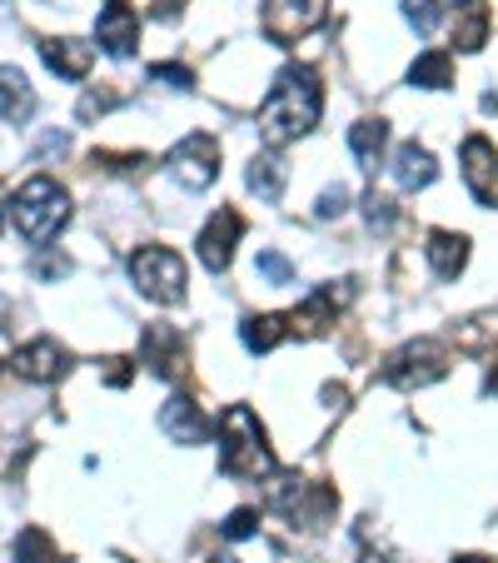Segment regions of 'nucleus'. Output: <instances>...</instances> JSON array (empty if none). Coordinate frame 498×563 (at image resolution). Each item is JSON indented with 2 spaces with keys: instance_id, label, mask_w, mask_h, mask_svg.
<instances>
[{
  "instance_id": "nucleus-9",
  "label": "nucleus",
  "mask_w": 498,
  "mask_h": 563,
  "mask_svg": "<svg viewBox=\"0 0 498 563\" xmlns=\"http://www.w3.org/2000/svg\"><path fill=\"white\" fill-rule=\"evenodd\" d=\"M244 240V214L240 210H214L210 220H204L200 240H195V250H200V265L210 269V275H224V269L234 265V245Z\"/></svg>"
},
{
  "instance_id": "nucleus-27",
  "label": "nucleus",
  "mask_w": 498,
  "mask_h": 563,
  "mask_svg": "<svg viewBox=\"0 0 498 563\" xmlns=\"http://www.w3.org/2000/svg\"><path fill=\"white\" fill-rule=\"evenodd\" d=\"M439 0H403V21L413 25L419 35H434V25H439Z\"/></svg>"
},
{
  "instance_id": "nucleus-38",
  "label": "nucleus",
  "mask_w": 498,
  "mask_h": 563,
  "mask_svg": "<svg viewBox=\"0 0 498 563\" xmlns=\"http://www.w3.org/2000/svg\"><path fill=\"white\" fill-rule=\"evenodd\" d=\"M439 5H444V11H458V0H439Z\"/></svg>"
},
{
  "instance_id": "nucleus-2",
  "label": "nucleus",
  "mask_w": 498,
  "mask_h": 563,
  "mask_svg": "<svg viewBox=\"0 0 498 563\" xmlns=\"http://www.w3.org/2000/svg\"><path fill=\"white\" fill-rule=\"evenodd\" d=\"M220 468L230 478H275V449L250 405H230L220 415Z\"/></svg>"
},
{
  "instance_id": "nucleus-8",
  "label": "nucleus",
  "mask_w": 498,
  "mask_h": 563,
  "mask_svg": "<svg viewBox=\"0 0 498 563\" xmlns=\"http://www.w3.org/2000/svg\"><path fill=\"white\" fill-rule=\"evenodd\" d=\"M170 175L185 190H210V185L220 180V140L204 135V130L185 135L180 145L170 150Z\"/></svg>"
},
{
  "instance_id": "nucleus-3",
  "label": "nucleus",
  "mask_w": 498,
  "mask_h": 563,
  "mask_svg": "<svg viewBox=\"0 0 498 563\" xmlns=\"http://www.w3.org/2000/svg\"><path fill=\"white\" fill-rule=\"evenodd\" d=\"M11 220L31 245H45V240H55V234L65 230V220H70V195H65L51 175H35V180H25L21 190L11 195Z\"/></svg>"
},
{
  "instance_id": "nucleus-28",
  "label": "nucleus",
  "mask_w": 498,
  "mask_h": 563,
  "mask_svg": "<svg viewBox=\"0 0 498 563\" xmlns=\"http://www.w3.org/2000/svg\"><path fill=\"white\" fill-rule=\"evenodd\" d=\"M220 533H224V539H234V543H240V539H255V533H259V509H234L230 519L220 523Z\"/></svg>"
},
{
  "instance_id": "nucleus-10",
  "label": "nucleus",
  "mask_w": 498,
  "mask_h": 563,
  "mask_svg": "<svg viewBox=\"0 0 498 563\" xmlns=\"http://www.w3.org/2000/svg\"><path fill=\"white\" fill-rule=\"evenodd\" d=\"M324 21V0H265V35L275 45L305 41Z\"/></svg>"
},
{
  "instance_id": "nucleus-17",
  "label": "nucleus",
  "mask_w": 498,
  "mask_h": 563,
  "mask_svg": "<svg viewBox=\"0 0 498 563\" xmlns=\"http://www.w3.org/2000/svg\"><path fill=\"white\" fill-rule=\"evenodd\" d=\"M35 115V90L25 80V70L0 65V125H25Z\"/></svg>"
},
{
  "instance_id": "nucleus-33",
  "label": "nucleus",
  "mask_w": 498,
  "mask_h": 563,
  "mask_svg": "<svg viewBox=\"0 0 498 563\" xmlns=\"http://www.w3.org/2000/svg\"><path fill=\"white\" fill-rule=\"evenodd\" d=\"M70 275V260L65 255H41L35 260V279H65Z\"/></svg>"
},
{
  "instance_id": "nucleus-1",
  "label": "nucleus",
  "mask_w": 498,
  "mask_h": 563,
  "mask_svg": "<svg viewBox=\"0 0 498 563\" xmlns=\"http://www.w3.org/2000/svg\"><path fill=\"white\" fill-rule=\"evenodd\" d=\"M324 115V86H319V70L314 65H285L269 86L265 106H259V140L275 150L295 145L299 135L319 125Z\"/></svg>"
},
{
  "instance_id": "nucleus-4",
  "label": "nucleus",
  "mask_w": 498,
  "mask_h": 563,
  "mask_svg": "<svg viewBox=\"0 0 498 563\" xmlns=\"http://www.w3.org/2000/svg\"><path fill=\"white\" fill-rule=\"evenodd\" d=\"M130 279H135V289L145 299H155V305H180L185 285H190V269H185V260L175 255V250L140 245L135 255H130Z\"/></svg>"
},
{
  "instance_id": "nucleus-21",
  "label": "nucleus",
  "mask_w": 498,
  "mask_h": 563,
  "mask_svg": "<svg viewBox=\"0 0 498 563\" xmlns=\"http://www.w3.org/2000/svg\"><path fill=\"white\" fill-rule=\"evenodd\" d=\"M240 340L250 354H269L275 344L289 340V314H250L240 324Z\"/></svg>"
},
{
  "instance_id": "nucleus-19",
  "label": "nucleus",
  "mask_w": 498,
  "mask_h": 563,
  "mask_svg": "<svg viewBox=\"0 0 498 563\" xmlns=\"http://www.w3.org/2000/svg\"><path fill=\"white\" fill-rule=\"evenodd\" d=\"M429 265H434L439 279H458L468 265V234H454V230H429V245H424Z\"/></svg>"
},
{
  "instance_id": "nucleus-34",
  "label": "nucleus",
  "mask_w": 498,
  "mask_h": 563,
  "mask_svg": "<svg viewBox=\"0 0 498 563\" xmlns=\"http://www.w3.org/2000/svg\"><path fill=\"white\" fill-rule=\"evenodd\" d=\"M106 379L115 384V389H125V384L135 379V369H130V360H106Z\"/></svg>"
},
{
  "instance_id": "nucleus-31",
  "label": "nucleus",
  "mask_w": 498,
  "mask_h": 563,
  "mask_svg": "<svg viewBox=\"0 0 498 563\" xmlns=\"http://www.w3.org/2000/svg\"><path fill=\"white\" fill-rule=\"evenodd\" d=\"M364 214H369V224H374V230H389V224H394V214H399V210H394V200H389V195L369 190V195H364Z\"/></svg>"
},
{
  "instance_id": "nucleus-15",
  "label": "nucleus",
  "mask_w": 498,
  "mask_h": 563,
  "mask_svg": "<svg viewBox=\"0 0 498 563\" xmlns=\"http://www.w3.org/2000/svg\"><path fill=\"white\" fill-rule=\"evenodd\" d=\"M159 429H165L175 444H204V439H210V419L200 415V405H195L190 394H170V399H165Z\"/></svg>"
},
{
  "instance_id": "nucleus-7",
  "label": "nucleus",
  "mask_w": 498,
  "mask_h": 563,
  "mask_svg": "<svg viewBox=\"0 0 498 563\" xmlns=\"http://www.w3.org/2000/svg\"><path fill=\"white\" fill-rule=\"evenodd\" d=\"M354 299V279H340V285H319L309 299H299L295 309H289V334H299V340H319V334H329L334 324H340V309Z\"/></svg>"
},
{
  "instance_id": "nucleus-18",
  "label": "nucleus",
  "mask_w": 498,
  "mask_h": 563,
  "mask_svg": "<svg viewBox=\"0 0 498 563\" xmlns=\"http://www.w3.org/2000/svg\"><path fill=\"white\" fill-rule=\"evenodd\" d=\"M434 175H439V165H434V155H429L419 140H409V145L394 150V185H399V190H409V195L429 190Z\"/></svg>"
},
{
  "instance_id": "nucleus-6",
  "label": "nucleus",
  "mask_w": 498,
  "mask_h": 563,
  "mask_svg": "<svg viewBox=\"0 0 498 563\" xmlns=\"http://www.w3.org/2000/svg\"><path fill=\"white\" fill-rule=\"evenodd\" d=\"M269 504L285 514L295 529H324L340 509V494L329 489V484H305V478H275V489H269Z\"/></svg>"
},
{
  "instance_id": "nucleus-35",
  "label": "nucleus",
  "mask_w": 498,
  "mask_h": 563,
  "mask_svg": "<svg viewBox=\"0 0 498 563\" xmlns=\"http://www.w3.org/2000/svg\"><path fill=\"white\" fill-rule=\"evenodd\" d=\"M180 5H185V0H159V15H175Z\"/></svg>"
},
{
  "instance_id": "nucleus-16",
  "label": "nucleus",
  "mask_w": 498,
  "mask_h": 563,
  "mask_svg": "<svg viewBox=\"0 0 498 563\" xmlns=\"http://www.w3.org/2000/svg\"><path fill=\"white\" fill-rule=\"evenodd\" d=\"M41 60L60 80H86L90 65H96V45L75 41V35H51V41H41Z\"/></svg>"
},
{
  "instance_id": "nucleus-13",
  "label": "nucleus",
  "mask_w": 498,
  "mask_h": 563,
  "mask_svg": "<svg viewBox=\"0 0 498 563\" xmlns=\"http://www.w3.org/2000/svg\"><path fill=\"white\" fill-rule=\"evenodd\" d=\"M11 369L21 374V379H31V384H55V379L70 374V350H65L60 340H31V344L15 350Z\"/></svg>"
},
{
  "instance_id": "nucleus-32",
  "label": "nucleus",
  "mask_w": 498,
  "mask_h": 563,
  "mask_svg": "<svg viewBox=\"0 0 498 563\" xmlns=\"http://www.w3.org/2000/svg\"><path fill=\"white\" fill-rule=\"evenodd\" d=\"M96 165H106V170H145L150 165V155L145 150H130V155H115V150H96Z\"/></svg>"
},
{
  "instance_id": "nucleus-22",
  "label": "nucleus",
  "mask_w": 498,
  "mask_h": 563,
  "mask_svg": "<svg viewBox=\"0 0 498 563\" xmlns=\"http://www.w3.org/2000/svg\"><path fill=\"white\" fill-rule=\"evenodd\" d=\"M384 145H389V125H384V120H359V125L350 130V150H354V159H359L364 175L379 170Z\"/></svg>"
},
{
  "instance_id": "nucleus-26",
  "label": "nucleus",
  "mask_w": 498,
  "mask_h": 563,
  "mask_svg": "<svg viewBox=\"0 0 498 563\" xmlns=\"http://www.w3.org/2000/svg\"><path fill=\"white\" fill-rule=\"evenodd\" d=\"M255 275L265 279V285H289V279H295V265H289L285 255H279V250H259V260H255Z\"/></svg>"
},
{
  "instance_id": "nucleus-30",
  "label": "nucleus",
  "mask_w": 498,
  "mask_h": 563,
  "mask_svg": "<svg viewBox=\"0 0 498 563\" xmlns=\"http://www.w3.org/2000/svg\"><path fill=\"white\" fill-rule=\"evenodd\" d=\"M350 200H354V195H350V185H329V190L319 195L314 214H319V220H334V214H344V210H350Z\"/></svg>"
},
{
  "instance_id": "nucleus-20",
  "label": "nucleus",
  "mask_w": 498,
  "mask_h": 563,
  "mask_svg": "<svg viewBox=\"0 0 498 563\" xmlns=\"http://www.w3.org/2000/svg\"><path fill=\"white\" fill-rule=\"evenodd\" d=\"M454 45L468 55L488 45V0H464L454 11Z\"/></svg>"
},
{
  "instance_id": "nucleus-36",
  "label": "nucleus",
  "mask_w": 498,
  "mask_h": 563,
  "mask_svg": "<svg viewBox=\"0 0 498 563\" xmlns=\"http://www.w3.org/2000/svg\"><path fill=\"white\" fill-rule=\"evenodd\" d=\"M454 563H494V559H484V553H464V559H454Z\"/></svg>"
},
{
  "instance_id": "nucleus-25",
  "label": "nucleus",
  "mask_w": 498,
  "mask_h": 563,
  "mask_svg": "<svg viewBox=\"0 0 498 563\" xmlns=\"http://www.w3.org/2000/svg\"><path fill=\"white\" fill-rule=\"evenodd\" d=\"M15 563H60V553H55L51 533H45L41 523L21 529V539H15Z\"/></svg>"
},
{
  "instance_id": "nucleus-23",
  "label": "nucleus",
  "mask_w": 498,
  "mask_h": 563,
  "mask_svg": "<svg viewBox=\"0 0 498 563\" xmlns=\"http://www.w3.org/2000/svg\"><path fill=\"white\" fill-rule=\"evenodd\" d=\"M285 185H289V165L279 155H255L250 159V190H255L265 205H279Z\"/></svg>"
},
{
  "instance_id": "nucleus-11",
  "label": "nucleus",
  "mask_w": 498,
  "mask_h": 563,
  "mask_svg": "<svg viewBox=\"0 0 498 563\" xmlns=\"http://www.w3.org/2000/svg\"><path fill=\"white\" fill-rule=\"evenodd\" d=\"M458 165H464V185L478 205H498V150L488 135H468L458 145Z\"/></svg>"
},
{
  "instance_id": "nucleus-24",
  "label": "nucleus",
  "mask_w": 498,
  "mask_h": 563,
  "mask_svg": "<svg viewBox=\"0 0 498 563\" xmlns=\"http://www.w3.org/2000/svg\"><path fill=\"white\" fill-rule=\"evenodd\" d=\"M409 86L419 90H449L454 86V55L449 51H424L409 65Z\"/></svg>"
},
{
  "instance_id": "nucleus-12",
  "label": "nucleus",
  "mask_w": 498,
  "mask_h": 563,
  "mask_svg": "<svg viewBox=\"0 0 498 563\" xmlns=\"http://www.w3.org/2000/svg\"><path fill=\"white\" fill-rule=\"evenodd\" d=\"M96 41L106 55H115V60H125V55H135L140 45V15L130 0H106L96 15Z\"/></svg>"
},
{
  "instance_id": "nucleus-14",
  "label": "nucleus",
  "mask_w": 498,
  "mask_h": 563,
  "mask_svg": "<svg viewBox=\"0 0 498 563\" xmlns=\"http://www.w3.org/2000/svg\"><path fill=\"white\" fill-rule=\"evenodd\" d=\"M140 364H150V374H159V379H180L185 374L180 330H170V324H150V330L140 334Z\"/></svg>"
},
{
  "instance_id": "nucleus-29",
  "label": "nucleus",
  "mask_w": 498,
  "mask_h": 563,
  "mask_svg": "<svg viewBox=\"0 0 498 563\" xmlns=\"http://www.w3.org/2000/svg\"><path fill=\"white\" fill-rule=\"evenodd\" d=\"M150 80H159V86H170V90H195L190 65H150Z\"/></svg>"
},
{
  "instance_id": "nucleus-5",
  "label": "nucleus",
  "mask_w": 498,
  "mask_h": 563,
  "mask_svg": "<svg viewBox=\"0 0 498 563\" xmlns=\"http://www.w3.org/2000/svg\"><path fill=\"white\" fill-rule=\"evenodd\" d=\"M449 374V350L439 340H409L399 344V350L384 360L379 379L389 384V389H429V384H439Z\"/></svg>"
},
{
  "instance_id": "nucleus-37",
  "label": "nucleus",
  "mask_w": 498,
  "mask_h": 563,
  "mask_svg": "<svg viewBox=\"0 0 498 563\" xmlns=\"http://www.w3.org/2000/svg\"><path fill=\"white\" fill-rule=\"evenodd\" d=\"M210 563H240V559H230V553H214V559Z\"/></svg>"
}]
</instances>
